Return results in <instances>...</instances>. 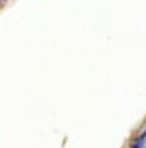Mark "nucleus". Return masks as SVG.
Returning <instances> with one entry per match:
<instances>
[]
</instances>
